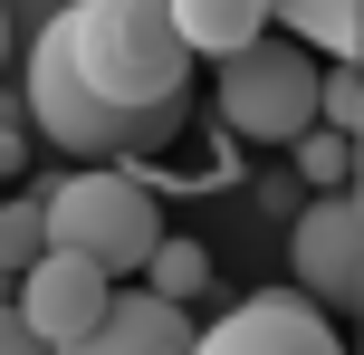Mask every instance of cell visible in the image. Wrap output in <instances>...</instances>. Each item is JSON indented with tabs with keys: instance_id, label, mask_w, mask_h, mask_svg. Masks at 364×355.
<instances>
[{
	"instance_id": "obj_1",
	"label": "cell",
	"mask_w": 364,
	"mask_h": 355,
	"mask_svg": "<svg viewBox=\"0 0 364 355\" xmlns=\"http://www.w3.org/2000/svg\"><path fill=\"white\" fill-rule=\"evenodd\" d=\"M48 29H58L77 87L96 106H115V115H182L192 48L173 29V0H68Z\"/></svg>"
},
{
	"instance_id": "obj_2",
	"label": "cell",
	"mask_w": 364,
	"mask_h": 355,
	"mask_svg": "<svg viewBox=\"0 0 364 355\" xmlns=\"http://www.w3.org/2000/svg\"><path fill=\"white\" fill-rule=\"evenodd\" d=\"M38 221H48V250L96 260L115 288H125V269H144L154 250H164V202H154V183L125 173V164H106V173H58V183L38 192Z\"/></svg>"
},
{
	"instance_id": "obj_3",
	"label": "cell",
	"mask_w": 364,
	"mask_h": 355,
	"mask_svg": "<svg viewBox=\"0 0 364 355\" xmlns=\"http://www.w3.org/2000/svg\"><path fill=\"white\" fill-rule=\"evenodd\" d=\"M19 115H29V134H48V144L68 154V173H106V164H125L134 144H164L173 134V115H115V106H96V96L77 87L58 29H38V48H29Z\"/></svg>"
},
{
	"instance_id": "obj_4",
	"label": "cell",
	"mask_w": 364,
	"mask_h": 355,
	"mask_svg": "<svg viewBox=\"0 0 364 355\" xmlns=\"http://www.w3.org/2000/svg\"><path fill=\"white\" fill-rule=\"evenodd\" d=\"M316 87H326V68L269 29L250 58H230V68H220L211 115L240 134V144H288V154H297V144L316 134Z\"/></svg>"
},
{
	"instance_id": "obj_5",
	"label": "cell",
	"mask_w": 364,
	"mask_h": 355,
	"mask_svg": "<svg viewBox=\"0 0 364 355\" xmlns=\"http://www.w3.org/2000/svg\"><path fill=\"white\" fill-rule=\"evenodd\" d=\"M288 288L326 317L364 327V211L355 202H307L288 221Z\"/></svg>"
},
{
	"instance_id": "obj_6",
	"label": "cell",
	"mask_w": 364,
	"mask_h": 355,
	"mask_svg": "<svg viewBox=\"0 0 364 355\" xmlns=\"http://www.w3.org/2000/svg\"><path fill=\"white\" fill-rule=\"evenodd\" d=\"M192 355H355V346L336 337L326 307H307L278 279V288H250L240 307H220V327H201Z\"/></svg>"
},
{
	"instance_id": "obj_7",
	"label": "cell",
	"mask_w": 364,
	"mask_h": 355,
	"mask_svg": "<svg viewBox=\"0 0 364 355\" xmlns=\"http://www.w3.org/2000/svg\"><path fill=\"white\" fill-rule=\"evenodd\" d=\"M19 327H29L48 355H68V346H87L96 327H106V307H115V279L96 260H77V250H48V260L19 279Z\"/></svg>"
},
{
	"instance_id": "obj_8",
	"label": "cell",
	"mask_w": 364,
	"mask_h": 355,
	"mask_svg": "<svg viewBox=\"0 0 364 355\" xmlns=\"http://www.w3.org/2000/svg\"><path fill=\"white\" fill-rule=\"evenodd\" d=\"M192 307H164V298H144V288H115V307H106V327H96L87 346H68V355H192Z\"/></svg>"
},
{
	"instance_id": "obj_9",
	"label": "cell",
	"mask_w": 364,
	"mask_h": 355,
	"mask_svg": "<svg viewBox=\"0 0 364 355\" xmlns=\"http://www.w3.org/2000/svg\"><path fill=\"white\" fill-rule=\"evenodd\" d=\"M173 29H182V48H192V68L201 58L230 68V58H250L278 19H269V0H173Z\"/></svg>"
},
{
	"instance_id": "obj_10",
	"label": "cell",
	"mask_w": 364,
	"mask_h": 355,
	"mask_svg": "<svg viewBox=\"0 0 364 355\" xmlns=\"http://www.w3.org/2000/svg\"><path fill=\"white\" fill-rule=\"evenodd\" d=\"M269 19L316 68H364V0H288V10H269Z\"/></svg>"
},
{
	"instance_id": "obj_11",
	"label": "cell",
	"mask_w": 364,
	"mask_h": 355,
	"mask_svg": "<svg viewBox=\"0 0 364 355\" xmlns=\"http://www.w3.org/2000/svg\"><path fill=\"white\" fill-rule=\"evenodd\" d=\"M201 288H211V250H201V240H173V231H164V250L144 260V298H164V307H192Z\"/></svg>"
},
{
	"instance_id": "obj_12",
	"label": "cell",
	"mask_w": 364,
	"mask_h": 355,
	"mask_svg": "<svg viewBox=\"0 0 364 355\" xmlns=\"http://www.w3.org/2000/svg\"><path fill=\"white\" fill-rule=\"evenodd\" d=\"M48 260V221H38V192H19V202H0V279H29V269Z\"/></svg>"
},
{
	"instance_id": "obj_13",
	"label": "cell",
	"mask_w": 364,
	"mask_h": 355,
	"mask_svg": "<svg viewBox=\"0 0 364 355\" xmlns=\"http://www.w3.org/2000/svg\"><path fill=\"white\" fill-rule=\"evenodd\" d=\"M297 183H307L316 202H346V183H355V134H326V125H316L307 144H297Z\"/></svg>"
},
{
	"instance_id": "obj_14",
	"label": "cell",
	"mask_w": 364,
	"mask_h": 355,
	"mask_svg": "<svg viewBox=\"0 0 364 355\" xmlns=\"http://www.w3.org/2000/svg\"><path fill=\"white\" fill-rule=\"evenodd\" d=\"M316 125H326V134H355V125H364V68H326V87H316Z\"/></svg>"
},
{
	"instance_id": "obj_15",
	"label": "cell",
	"mask_w": 364,
	"mask_h": 355,
	"mask_svg": "<svg viewBox=\"0 0 364 355\" xmlns=\"http://www.w3.org/2000/svg\"><path fill=\"white\" fill-rule=\"evenodd\" d=\"M19 164H29V115H19L10 96H0V183H10Z\"/></svg>"
},
{
	"instance_id": "obj_16",
	"label": "cell",
	"mask_w": 364,
	"mask_h": 355,
	"mask_svg": "<svg viewBox=\"0 0 364 355\" xmlns=\"http://www.w3.org/2000/svg\"><path fill=\"white\" fill-rule=\"evenodd\" d=\"M0 355H48V346L29 337V327H19V307H0Z\"/></svg>"
},
{
	"instance_id": "obj_17",
	"label": "cell",
	"mask_w": 364,
	"mask_h": 355,
	"mask_svg": "<svg viewBox=\"0 0 364 355\" xmlns=\"http://www.w3.org/2000/svg\"><path fill=\"white\" fill-rule=\"evenodd\" d=\"M346 202L364 211V125H355V183H346Z\"/></svg>"
},
{
	"instance_id": "obj_18",
	"label": "cell",
	"mask_w": 364,
	"mask_h": 355,
	"mask_svg": "<svg viewBox=\"0 0 364 355\" xmlns=\"http://www.w3.org/2000/svg\"><path fill=\"white\" fill-rule=\"evenodd\" d=\"M0 58H10V10H0Z\"/></svg>"
},
{
	"instance_id": "obj_19",
	"label": "cell",
	"mask_w": 364,
	"mask_h": 355,
	"mask_svg": "<svg viewBox=\"0 0 364 355\" xmlns=\"http://www.w3.org/2000/svg\"><path fill=\"white\" fill-rule=\"evenodd\" d=\"M355 355H364V346H355Z\"/></svg>"
}]
</instances>
